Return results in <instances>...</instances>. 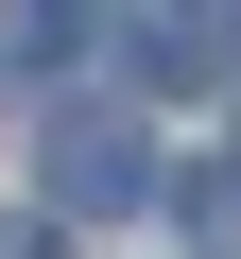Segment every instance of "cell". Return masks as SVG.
Masks as SVG:
<instances>
[{
  "label": "cell",
  "instance_id": "cell-2",
  "mask_svg": "<svg viewBox=\"0 0 241 259\" xmlns=\"http://www.w3.org/2000/svg\"><path fill=\"white\" fill-rule=\"evenodd\" d=\"M120 69L155 104H207V87H241V18H120Z\"/></svg>",
  "mask_w": 241,
  "mask_h": 259
},
{
  "label": "cell",
  "instance_id": "cell-3",
  "mask_svg": "<svg viewBox=\"0 0 241 259\" xmlns=\"http://www.w3.org/2000/svg\"><path fill=\"white\" fill-rule=\"evenodd\" d=\"M0 259H69V242H52V225H0Z\"/></svg>",
  "mask_w": 241,
  "mask_h": 259
},
{
  "label": "cell",
  "instance_id": "cell-1",
  "mask_svg": "<svg viewBox=\"0 0 241 259\" xmlns=\"http://www.w3.org/2000/svg\"><path fill=\"white\" fill-rule=\"evenodd\" d=\"M138 190H155V139L103 121V104H69L52 121V207H138Z\"/></svg>",
  "mask_w": 241,
  "mask_h": 259
}]
</instances>
